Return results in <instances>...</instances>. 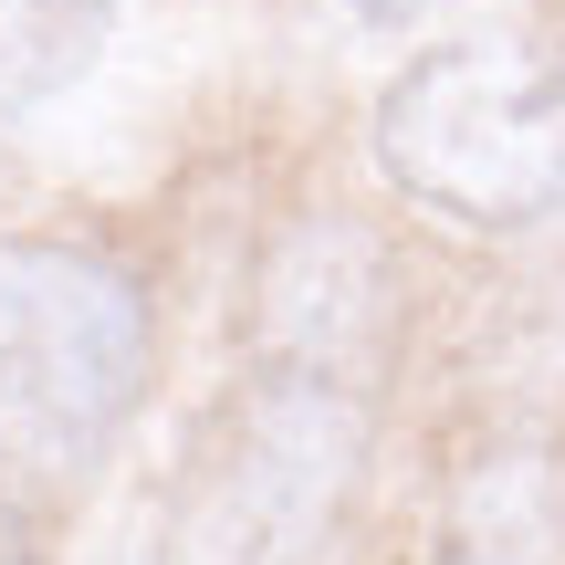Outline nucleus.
<instances>
[{"label": "nucleus", "mask_w": 565, "mask_h": 565, "mask_svg": "<svg viewBox=\"0 0 565 565\" xmlns=\"http://www.w3.org/2000/svg\"><path fill=\"white\" fill-rule=\"evenodd\" d=\"M398 282L356 221H303L263 263L252 366L189 471L168 565H324L366 482Z\"/></svg>", "instance_id": "1"}, {"label": "nucleus", "mask_w": 565, "mask_h": 565, "mask_svg": "<svg viewBox=\"0 0 565 565\" xmlns=\"http://www.w3.org/2000/svg\"><path fill=\"white\" fill-rule=\"evenodd\" d=\"M158 366V303L95 242L11 231L0 242V471L84 482L126 440Z\"/></svg>", "instance_id": "2"}, {"label": "nucleus", "mask_w": 565, "mask_h": 565, "mask_svg": "<svg viewBox=\"0 0 565 565\" xmlns=\"http://www.w3.org/2000/svg\"><path fill=\"white\" fill-rule=\"evenodd\" d=\"M377 168L419 210L524 231L565 210V53L524 32L429 42L377 95Z\"/></svg>", "instance_id": "3"}, {"label": "nucleus", "mask_w": 565, "mask_h": 565, "mask_svg": "<svg viewBox=\"0 0 565 565\" xmlns=\"http://www.w3.org/2000/svg\"><path fill=\"white\" fill-rule=\"evenodd\" d=\"M419 565H565V461L545 440H482L440 482Z\"/></svg>", "instance_id": "4"}, {"label": "nucleus", "mask_w": 565, "mask_h": 565, "mask_svg": "<svg viewBox=\"0 0 565 565\" xmlns=\"http://www.w3.org/2000/svg\"><path fill=\"white\" fill-rule=\"evenodd\" d=\"M105 32V0H0V116L63 95Z\"/></svg>", "instance_id": "5"}, {"label": "nucleus", "mask_w": 565, "mask_h": 565, "mask_svg": "<svg viewBox=\"0 0 565 565\" xmlns=\"http://www.w3.org/2000/svg\"><path fill=\"white\" fill-rule=\"evenodd\" d=\"M0 565H32V545H21V524H11V503H0Z\"/></svg>", "instance_id": "6"}, {"label": "nucleus", "mask_w": 565, "mask_h": 565, "mask_svg": "<svg viewBox=\"0 0 565 565\" xmlns=\"http://www.w3.org/2000/svg\"><path fill=\"white\" fill-rule=\"evenodd\" d=\"M356 11H419V0H356Z\"/></svg>", "instance_id": "7"}, {"label": "nucleus", "mask_w": 565, "mask_h": 565, "mask_svg": "<svg viewBox=\"0 0 565 565\" xmlns=\"http://www.w3.org/2000/svg\"><path fill=\"white\" fill-rule=\"evenodd\" d=\"M116 565H137V555H116Z\"/></svg>", "instance_id": "8"}]
</instances>
